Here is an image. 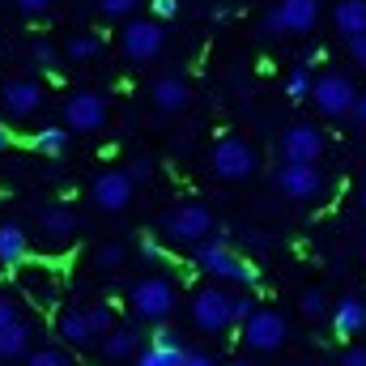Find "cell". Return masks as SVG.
Returning <instances> with one entry per match:
<instances>
[{
	"instance_id": "6da1fadb",
	"label": "cell",
	"mask_w": 366,
	"mask_h": 366,
	"mask_svg": "<svg viewBox=\"0 0 366 366\" xmlns=\"http://www.w3.org/2000/svg\"><path fill=\"white\" fill-rule=\"evenodd\" d=\"M128 302H132L137 320H145V324H162V320H171V315H175L179 294H175V281H171V277L149 273V277H141V281H132Z\"/></svg>"
},
{
	"instance_id": "7a4b0ae2",
	"label": "cell",
	"mask_w": 366,
	"mask_h": 366,
	"mask_svg": "<svg viewBox=\"0 0 366 366\" xmlns=\"http://www.w3.org/2000/svg\"><path fill=\"white\" fill-rule=\"evenodd\" d=\"M209 167H213V175L222 183H247L260 171V154L243 137H222L213 145V154H209Z\"/></svg>"
},
{
	"instance_id": "3957f363",
	"label": "cell",
	"mask_w": 366,
	"mask_h": 366,
	"mask_svg": "<svg viewBox=\"0 0 366 366\" xmlns=\"http://www.w3.org/2000/svg\"><path fill=\"white\" fill-rule=\"evenodd\" d=\"M239 332H243V350L247 354H277L290 341V320L281 311H273V307H256L239 324Z\"/></svg>"
},
{
	"instance_id": "277c9868",
	"label": "cell",
	"mask_w": 366,
	"mask_h": 366,
	"mask_svg": "<svg viewBox=\"0 0 366 366\" xmlns=\"http://www.w3.org/2000/svg\"><path fill=\"white\" fill-rule=\"evenodd\" d=\"M119 51L132 60V64H154L162 51H167V30L158 17H132L124 30H119Z\"/></svg>"
},
{
	"instance_id": "5b68a950",
	"label": "cell",
	"mask_w": 366,
	"mask_h": 366,
	"mask_svg": "<svg viewBox=\"0 0 366 366\" xmlns=\"http://www.w3.org/2000/svg\"><path fill=\"white\" fill-rule=\"evenodd\" d=\"M162 234H167L171 243H204V239L213 234V213H209V204L183 200L179 209H171V213L162 217Z\"/></svg>"
},
{
	"instance_id": "8992f818",
	"label": "cell",
	"mask_w": 366,
	"mask_h": 366,
	"mask_svg": "<svg viewBox=\"0 0 366 366\" xmlns=\"http://www.w3.org/2000/svg\"><path fill=\"white\" fill-rule=\"evenodd\" d=\"M196 260H200L204 273L217 277V281H234V285H256V281H260V269H252L247 260H239L222 239H217V243H200Z\"/></svg>"
},
{
	"instance_id": "52a82bcc",
	"label": "cell",
	"mask_w": 366,
	"mask_h": 366,
	"mask_svg": "<svg viewBox=\"0 0 366 366\" xmlns=\"http://www.w3.org/2000/svg\"><path fill=\"white\" fill-rule=\"evenodd\" d=\"M354 77H345V73H324V77H315L311 81V102H315V111L324 115V119H345V111H350V102H354Z\"/></svg>"
},
{
	"instance_id": "ba28073f",
	"label": "cell",
	"mask_w": 366,
	"mask_h": 366,
	"mask_svg": "<svg viewBox=\"0 0 366 366\" xmlns=\"http://www.w3.org/2000/svg\"><path fill=\"white\" fill-rule=\"evenodd\" d=\"M192 324H196L200 332H209V337L234 328V320H230V294H226L222 285L196 290V294H192Z\"/></svg>"
},
{
	"instance_id": "9c48e42d",
	"label": "cell",
	"mask_w": 366,
	"mask_h": 366,
	"mask_svg": "<svg viewBox=\"0 0 366 366\" xmlns=\"http://www.w3.org/2000/svg\"><path fill=\"white\" fill-rule=\"evenodd\" d=\"M107 98L98 90H73L64 98V128L69 132H102L107 128Z\"/></svg>"
},
{
	"instance_id": "30bf717a",
	"label": "cell",
	"mask_w": 366,
	"mask_h": 366,
	"mask_svg": "<svg viewBox=\"0 0 366 366\" xmlns=\"http://www.w3.org/2000/svg\"><path fill=\"white\" fill-rule=\"evenodd\" d=\"M277 187H281L285 200L307 204V200H315L324 192V175H320L315 162H281L277 167Z\"/></svg>"
},
{
	"instance_id": "8fae6325",
	"label": "cell",
	"mask_w": 366,
	"mask_h": 366,
	"mask_svg": "<svg viewBox=\"0 0 366 366\" xmlns=\"http://www.w3.org/2000/svg\"><path fill=\"white\" fill-rule=\"evenodd\" d=\"M132 192H137V179L128 171H102L90 183V200L98 213H124L132 204Z\"/></svg>"
},
{
	"instance_id": "7c38bea8",
	"label": "cell",
	"mask_w": 366,
	"mask_h": 366,
	"mask_svg": "<svg viewBox=\"0 0 366 366\" xmlns=\"http://www.w3.org/2000/svg\"><path fill=\"white\" fill-rule=\"evenodd\" d=\"M0 102H4V111H9L13 119H30V115H39V111L47 107V90H43V81H34V77H9V81L0 86Z\"/></svg>"
},
{
	"instance_id": "4fadbf2b",
	"label": "cell",
	"mask_w": 366,
	"mask_h": 366,
	"mask_svg": "<svg viewBox=\"0 0 366 366\" xmlns=\"http://www.w3.org/2000/svg\"><path fill=\"white\" fill-rule=\"evenodd\" d=\"M281 162H320L324 158V132L320 124H290L281 132Z\"/></svg>"
},
{
	"instance_id": "5bb4252c",
	"label": "cell",
	"mask_w": 366,
	"mask_h": 366,
	"mask_svg": "<svg viewBox=\"0 0 366 366\" xmlns=\"http://www.w3.org/2000/svg\"><path fill=\"white\" fill-rule=\"evenodd\" d=\"M34 332L39 324L30 315H17L0 328V362H26V354L34 350Z\"/></svg>"
},
{
	"instance_id": "9a60e30c",
	"label": "cell",
	"mask_w": 366,
	"mask_h": 366,
	"mask_svg": "<svg viewBox=\"0 0 366 366\" xmlns=\"http://www.w3.org/2000/svg\"><path fill=\"white\" fill-rule=\"evenodd\" d=\"M187 102H192V86L183 77H158L149 86V107L158 115H179V111H187Z\"/></svg>"
},
{
	"instance_id": "2e32d148",
	"label": "cell",
	"mask_w": 366,
	"mask_h": 366,
	"mask_svg": "<svg viewBox=\"0 0 366 366\" xmlns=\"http://www.w3.org/2000/svg\"><path fill=\"white\" fill-rule=\"evenodd\" d=\"M39 230H43V239L51 243V247H69L73 239H77V213L73 209H64V204H51V209H43V217H39Z\"/></svg>"
},
{
	"instance_id": "e0dca14e",
	"label": "cell",
	"mask_w": 366,
	"mask_h": 366,
	"mask_svg": "<svg viewBox=\"0 0 366 366\" xmlns=\"http://www.w3.org/2000/svg\"><path fill=\"white\" fill-rule=\"evenodd\" d=\"M141 328H132V324H115L107 337H98V350H102V358L107 362H132L137 358V350H141Z\"/></svg>"
},
{
	"instance_id": "ac0fdd59",
	"label": "cell",
	"mask_w": 366,
	"mask_h": 366,
	"mask_svg": "<svg viewBox=\"0 0 366 366\" xmlns=\"http://www.w3.org/2000/svg\"><path fill=\"white\" fill-rule=\"evenodd\" d=\"M277 17L285 34H311L320 21V0H277Z\"/></svg>"
},
{
	"instance_id": "d6986e66",
	"label": "cell",
	"mask_w": 366,
	"mask_h": 366,
	"mask_svg": "<svg viewBox=\"0 0 366 366\" xmlns=\"http://www.w3.org/2000/svg\"><path fill=\"white\" fill-rule=\"evenodd\" d=\"M56 337L69 345V350H90L98 345V337H94L90 320H86V311H77V307H69V311H60V320H56Z\"/></svg>"
},
{
	"instance_id": "ffe728a7",
	"label": "cell",
	"mask_w": 366,
	"mask_h": 366,
	"mask_svg": "<svg viewBox=\"0 0 366 366\" xmlns=\"http://www.w3.org/2000/svg\"><path fill=\"white\" fill-rule=\"evenodd\" d=\"M328 315H332L337 337H358V332L366 328V302H362V298H354V294L337 298V302L328 307Z\"/></svg>"
},
{
	"instance_id": "44dd1931",
	"label": "cell",
	"mask_w": 366,
	"mask_h": 366,
	"mask_svg": "<svg viewBox=\"0 0 366 366\" xmlns=\"http://www.w3.org/2000/svg\"><path fill=\"white\" fill-rule=\"evenodd\" d=\"M30 256V234L17 222H0V264H21Z\"/></svg>"
},
{
	"instance_id": "7402d4cb",
	"label": "cell",
	"mask_w": 366,
	"mask_h": 366,
	"mask_svg": "<svg viewBox=\"0 0 366 366\" xmlns=\"http://www.w3.org/2000/svg\"><path fill=\"white\" fill-rule=\"evenodd\" d=\"M332 26L350 39V34H362L366 30V0H337L332 4Z\"/></svg>"
},
{
	"instance_id": "603a6c76",
	"label": "cell",
	"mask_w": 366,
	"mask_h": 366,
	"mask_svg": "<svg viewBox=\"0 0 366 366\" xmlns=\"http://www.w3.org/2000/svg\"><path fill=\"white\" fill-rule=\"evenodd\" d=\"M17 285H26V294L34 298V302H43L47 307V298H51V269L47 264H26L21 260V269H17Z\"/></svg>"
},
{
	"instance_id": "cb8c5ba5",
	"label": "cell",
	"mask_w": 366,
	"mask_h": 366,
	"mask_svg": "<svg viewBox=\"0 0 366 366\" xmlns=\"http://www.w3.org/2000/svg\"><path fill=\"white\" fill-rule=\"evenodd\" d=\"M69 137H73V132H69L64 124H47V128H39V132L30 137V145H34L43 158H60V154L69 149Z\"/></svg>"
},
{
	"instance_id": "d4e9b609",
	"label": "cell",
	"mask_w": 366,
	"mask_h": 366,
	"mask_svg": "<svg viewBox=\"0 0 366 366\" xmlns=\"http://www.w3.org/2000/svg\"><path fill=\"white\" fill-rule=\"evenodd\" d=\"M77 358H81V354H77V350H69L60 337H56L51 345H43V350H30V354H26V362H30V366H73Z\"/></svg>"
},
{
	"instance_id": "484cf974",
	"label": "cell",
	"mask_w": 366,
	"mask_h": 366,
	"mask_svg": "<svg viewBox=\"0 0 366 366\" xmlns=\"http://www.w3.org/2000/svg\"><path fill=\"white\" fill-rule=\"evenodd\" d=\"M69 60H77V64H86V60H94L98 51H102V34L98 30H77L73 39H69Z\"/></svg>"
},
{
	"instance_id": "4316f807",
	"label": "cell",
	"mask_w": 366,
	"mask_h": 366,
	"mask_svg": "<svg viewBox=\"0 0 366 366\" xmlns=\"http://www.w3.org/2000/svg\"><path fill=\"white\" fill-rule=\"evenodd\" d=\"M86 320H90L94 337H107V332L115 328V307H111V302H90V307H86Z\"/></svg>"
},
{
	"instance_id": "83f0119b",
	"label": "cell",
	"mask_w": 366,
	"mask_h": 366,
	"mask_svg": "<svg viewBox=\"0 0 366 366\" xmlns=\"http://www.w3.org/2000/svg\"><path fill=\"white\" fill-rule=\"evenodd\" d=\"M298 311H302L307 320H324V315H328V294H324V290H302V294H298Z\"/></svg>"
},
{
	"instance_id": "f1b7e54d",
	"label": "cell",
	"mask_w": 366,
	"mask_h": 366,
	"mask_svg": "<svg viewBox=\"0 0 366 366\" xmlns=\"http://www.w3.org/2000/svg\"><path fill=\"white\" fill-rule=\"evenodd\" d=\"M311 81H315V77H311V69H307V64H298V69H294V73L285 77V98L302 102V98L311 94Z\"/></svg>"
},
{
	"instance_id": "f546056e",
	"label": "cell",
	"mask_w": 366,
	"mask_h": 366,
	"mask_svg": "<svg viewBox=\"0 0 366 366\" xmlns=\"http://www.w3.org/2000/svg\"><path fill=\"white\" fill-rule=\"evenodd\" d=\"M124 243H102L98 247V269H107V273H115V269H124Z\"/></svg>"
},
{
	"instance_id": "4dcf8cb0",
	"label": "cell",
	"mask_w": 366,
	"mask_h": 366,
	"mask_svg": "<svg viewBox=\"0 0 366 366\" xmlns=\"http://www.w3.org/2000/svg\"><path fill=\"white\" fill-rule=\"evenodd\" d=\"M252 311H256V298H252V294H230V320H234V328H239Z\"/></svg>"
},
{
	"instance_id": "1f68e13d",
	"label": "cell",
	"mask_w": 366,
	"mask_h": 366,
	"mask_svg": "<svg viewBox=\"0 0 366 366\" xmlns=\"http://www.w3.org/2000/svg\"><path fill=\"white\" fill-rule=\"evenodd\" d=\"M137 4H141V0H98V13H102V17H115V21H124V17H128Z\"/></svg>"
},
{
	"instance_id": "d6a6232c",
	"label": "cell",
	"mask_w": 366,
	"mask_h": 366,
	"mask_svg": "<svg viewBox=\"0 0 366 366\" xmlns=\"http://www.w3.org/2000/svg\"><path fill=\"white\" fill-rule=\"evenodd\" d=\"M13 4H17L21 17H47L56 9V0H13Z\"/></svg>"
},
{
	"instance_id": "836d02e7",
	"label": "cell",
	"mask_w": 366,
	"mask_h": 366,
	"mask_svg": "<svg viewBox=\"0 0 366 366\" xmlns=\"http://www.w3.org/2000/svg\"><path fill=\"white\" fill-rule=\"evenodd\" d=\"M345 47H350V60H354L358 69H366V30H362V34H350V39H345Z\"/></svg>"
},
{
	"instance_id": "e575fe53",
	"label": "cell",
	"mask_w": 366,
	"mask_h": 366,
	"mask_svg": "<svg viewBox=\"0 0 366 366\" xmlns=\"http://www.w3.org/2000/svg\"><path fill=\"white\" fill-rule=\"evenodd\" d=\"M30 56H34V60H39L43 69H56V47H51L47 39H39V43L30 47Z\"/></svg>"
},
{
	"instance_id": "d590c367",
	"label": "cell",
	"mask_w": 366,
	"mask_h": 366,
	"mask_svg": "<svg viewBox=\"0 0 366 366\" xmlns=\"http://www.w3.org/2000/svg\"><path fill=\"white\" fill-rule=\"evenodd\" d=\"M209 362H217V354L196 350V345H183V366H209Z\"/></svg>"
},
{
	"instance_id": "8d00e7d4",
	"label": "cell",
	"mask_w": 366,
	"mask_h": 366,
	"mask_svg": "<svg viewBox=\"0 0 366 366\" xmlns=\"http://www.w3.org/2000/svg\"><path fill=\"white\" fill-rule=\"evenodd\" d=\"M345 119H354V128H366V94H362V90L354 94V102H350Z\"/></svg>"
},
{
	"instance_id": "74e56055",
	"label": "cell",
	"mask_w": 366,
	"mask_h": 366,
	"mask_svg": "<svg viewBox=\"0 0 366 366\" xmlns=\"http://www.w3.org/2000/svg\"><path fill=\"white\" fill-rule=\"evenodd\" d=\"M141 256H145V264H162V256H167V252H162V243H158V239H149V234H145V239H141Z\"/></svg>"
},
{
	"instance_id": "f35d334b",
	"label": "cell",
	"mask_w": 366,
	"mask_h": 366,
	"mask_svg": "<svg viewBox=\"0 0 366 366\" xmlns=\"http://www.w3.org/2000/svg\"><path fill=\"white\" fill-rule=\"evenodd\" d=\"M128 175H132L137 183L149 179V175H154V162H149V158H132V162H128Z\"/></svg>"
},
{
	"instance_id": "ab89813d",
	"label": "cell",
	"mask_w": 366,
	"mask_h": 366,
	"mask_svg": "<svg viewBox=\"0 0 366 366\" xmlns=\"http://www.w3.org/2000/svg\"><path fill=\"white\" fill-rule=\"evenodd\" d=\"M175 13H179V0H154V17L158 21H171Z\"/></svg>"
},
{
	"instance_id": "60d3db41",
	"label": "cell",
	"mask_w": 366,
	"mask_h": 366,
	"mask_svg": "<svg viewBox=\"0 0 366 366\" xmlns=\"http://www.w3.org/2000/svg\"><path fill=\"white\" fill-rule=\"evenodd\" d=\"M260 30H264L269 39H277V34H285V30H281V17H277V9H269V13H264V21H260Z\"/></svg>"
},
{
	"instance_id": "b9f144b4",
	"label": "cell",
	"mask_w": 366,
	"mask_h": 366,
	"mask_svg": "<svg viewBox=\"0 0 366 366\" xmlns=\"http://www.w3.org/2000/svg\"><path fill=\"white\" fill-rule=\"evenodd\" d=\"M341 362L345 366H366V345H350V350L341 354Z\"/></svg>"
},
{
	"instance_id": "7bdbcfd3",
	"label": "cell",
	"mask_w": 366,
	"mask_h": 366,
	"mask_svg": "<svg viewBox=\"0 0 366 366\" xmlns=\"http://www.w3.org/2000/svg\"><path fill=\"white\" fill-rule=\"evenodd\" d=\"M9 320H17V307H13V298H4V294H0V328H4Z\"/></svg>"
},
{
	"instance_id": "ee69618b",
	"label": "cell",
	"mask_w": 366,
	"mask_h": 366,
	"mask_svg": "<svg viewBox=\"0 0 366 366\" xmlns=\"http://www.w3.org/2000/svg\"><path fill=\"white\" fill-rule=\"evenodd\" d=\"M9 145H13V137H9V128H4V124H0V154H4V149H9Z\"/></svg>"
},
{
	"instance_id": "f6af8a7d",
	"label": "cell",
	"mask_w": 366,
	"mask_h": 366,
	"mask_svg": "<svg viewBox=\"0 0 366 366\" xmlns=\"http://www.w3.org/2000/svg\"><path fill=\"white\" fill-rule=\"evenodd\" d=\"M362 213H366V187H362Z\"/></svg>"
}]
</instances>
